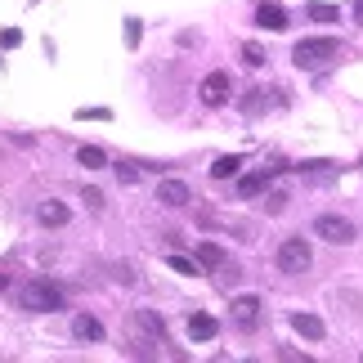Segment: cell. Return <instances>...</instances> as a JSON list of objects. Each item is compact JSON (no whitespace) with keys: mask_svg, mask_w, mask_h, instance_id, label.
Listing matches in <instances>:
<instances>
[{"mask_svg":"<svg viewBox=\"0 0 363 363\" xmlns=\"http://www.w3.org/2000/svg\"><path fill=\"white\" fill-rule=\"evenodd\" d=\"M337 54H341L337 36H305V40H296V50H291V63H296L301 72H314V67H328Z\"/></svg>","mask_w":363,"mask_h":363,"instance_id":"cell-1","label":"cell"},{"mask_svg":"<svg viewBox=\"0 0 363 363\" xmlns=\"http://www.w3.org/2000/svg\"><path fill=\"white\" fill-rule=\"evenodd\" d=\"M18 305L27 314H54V310H63V291L45 283V278H27L18 287Z\"/></svg>","mask_w":363,"mask_h":363,"instance_id":"cell-2","label":"cell"},{"mask_svg":"<svg viewBox=\"0 0 363 363\" xmlns=\"http://www.w3.org/2000/svg\"><path fill=\"white\" fill-rule=\"evenodd\" d=\"M274 264L283 274H305L314 264V251H310V242H305V238H283V242H278V251H274Z\"/></svg>","mask_w":363,"mask_h":363,"instance_id":"cell-3","label":"cell"},{"mask_svg":"<svg viewBox=\"0 0 363 363\" xmlns=\"http://www.w3.org/2000/svg\"><path fill=\"white\" fill-rule=\"evenodd\" d=\"M314 238H323V242H332V247H350V242L359 238V229H354L345 216H318V220H314Z\"/></svg>","mask_w":363,"mask_h":363,"instance_id":"cell-4","label":"cell"},{"mask_svg":"<svg viewBox=\"0 0 363 363\" xmlns=\"http://www.w3.org/2000/svg\"><path fill=\"white\" fill-rule=\"evenodd\" d=\"M233 323L242 332H256L260 328V296H238L233 301Z\"/></svg>","mask_w":363,"mask_h":363,"instance_id":"cell-5","label":"cell"},{"mask_svg":"<svg viewBox=\"0 0 363 363\" xmlns=\"http://www.w3.org/2000/svg\"><path fill=\"white\" fill-rule=\"evenodd\" d=\"M157 202L162 206H189L193 193H189L184 179H162V184H157Z\"/></svg>","mask_w":363,"mask_h":363,"instance_id":"cell-6","label":"cell"},{"mask_svg":"<svg viewBox=\"0 0 363 363\" xmlns=\"http://www.w3.org/2000/svg\"><path fill=\"white\" fill-rule=\"evenodd\" d=\"M198 94H202V104L220 108V104L229 99V77H225V72H211V77L202 81V90H198Z\"/></svg>","mask_w":363,"mask_h":363,"instance_id":"cell-7","label":"cell"},{"mask_svg":"<svg viewBox=\"0 0 363 363\" xmlns=\"http://www.w3.org/2000/svg\"><path fill=\"white\" fill-rule=\"evenodd\" d=\"M72 337L81 341V345H94V341H104V323L94 314H77L72 318Z\"/></svg>","mask_w":363,"mask_h":363,"instance_id":"cell-8","label":"cell"},{"mask_svg":"<svg viewBox=\"0 0 363 363\" xmlns=\"http://www.w3.org/2000/svg\"><path fill=\"white\" fill-rule=\"evenodd\" d=\"M291 328H296L305 341H323V337H328L323 318H318V314H305V310H301V314H291Z\"/></svg>","mask_w":363,"mask_h":363,"instance_id":"cell-9","label":"cell"},{"mask_svg":"<svg viewBox=\"0 0 363 363\" xmlns=\"http://www.w3.org/2000/svg\"><path fill=\"white\" fill-rule=\"evenodd\" d=\"M135 328H144L152 345H166V328H162V318L152 310H135Z\"/></svg>","mask_w":363,"mask_h":363,"instance_id":"cell-10","label":"cell"},{"mask_svg":"<svg viewBox=\"0 0 363 363\" xmlns=\"http://www.w3.org/2000/svg\"><path fill=\"white\" fill-rule=\"evenodd\" d=\"M36 220H40L45 229H63V225H67V206H63V202H40V206H36Z\"/></svg>","mask_w":363,"mask_h":363,"instance_id":"cell-11","label":"cell"},{"mask_svg":"<svg viewBox=\"0 0 363 363\" xmlns=\"http://www.w3.org/2000/svg\"><path fill=\"white\" fill-rule=\"evenodd\" d=\"M198 264H202V269H225L229 256H225L220 242H198Z\"/></svg>","mask_w":363,"mask_h":363,"instance_id":"cell-12","label":"cell"},{"mask_svg":"<svg viewBox=\"0 0 363 363\" xmlns=\"http://www.w3.org/2000/svg\"><path fill=\"white\" fill-rule=\"evenodd\" d=\"M216 332H220V323H216L211 314H193L189 318V337L193 341H216Z\"/></svg>","mask_w":363,"mask_h":363,"instance_id":"cell-13","label":"cell"},{"mask_svg":"<svg viewBox=\"0 0 363 363\" xmlns=\"http://www.w3.org/2000/svg\"><path fill=\"white\" fill-rule=\"evenodd\" d=\"M256 23L264 27V32H283V27H287V13H283V5H260L256 9Z\"/></svg>","mask_w":363,"mask_h":363,"instance_id":"cell-14","label":"cell"},{"mask_svg":"<svg viewBox=\"0 0 363 363\" xmlns=\"http://www.w3.org/2000/svg\"><path fill=\"white\" fill-rule=\"evenodd\" d=\"M166 264H171L175 274H184V278H193V274H202V264H198V260H184V256H179V251H171V256H166Z\"/></svg>","mask_w":363,"mask_h":363,"instance_id":"cell-15","label":"cell"},{"mask_svg":"<svg viewBox=\"0 0 363 363\" xmlns=\"http://www.w3.org/2000/svg\"><path fill=\"white\" fill-rule=\"evenodd\" d=\"M264 179H269V175H242L238 179V193H242V198H260V193H264Z\"/></svg>","mask_w":363,"mask_h":363,"instance_id":"cell-16","label":"cell"},{"mask_svg":"<svg viewBox=\"0 0 363 363\" xmlns=\"http://www.w3.org/2000/svg\"><path fill=\"white\" fill-rule=\"evenodd\" d=\"M238 166H242V157H216L211 175H216V179H233V175H238Z\"/></svg>","mask_w":363,"mask_h":363,"instance_id":"cell-17","label":"cell"},{"mask_svg":"<svg viewBox=\"0 0 363 363\" xmlns=\"http://www.w3.org/2000/svg\"><path fill=\"white\" fill-rule=\"evenodd\" d=\"M77 162H81V166H90V171H99L108 157H104V148H90V144H86V148H77Z\"/></svg>","mask_w":363,"mask_h":363,"instance_id":"cell-18","label":"cell"},{"mask_svg":"<svg viewBox=\"0 0 363 363\" xmlns=\"http://www.w3.org/2000/svg\"><path fill=\"white\" fill-rule=\"evenodd\" d=\"M305 13H310L314 23H337V18H341V13L332 9V5H323V0H318V5H305Z\"/></svg>","mask_w":363,"mask_h":363,"instance_id":"cell-19","label":"cell"},{"mask_svg":"<svg viewBox=\"0 0 363 363\" xmlns=\"http://www.w3.org/2000/svg\"><path fill=\"white\" fill-rule=\"evenodd\" d=\"M242 59H247V67H264V50L256 45V40H247V45H242Z\"/></svg>","mask_w":363,"mask_h":363,"instance_id":"cell-20","label":"cell"},{"mask_svg":"<svg viewBox=\"0 0 363 363\" xmlns=\"http://www.w3.org/2000/svg\"><path fill=\"white\" fill-rule=\"evenodd\" d=\"M264 94H269V90H251L242 99V108H247V113H264Z\"/></svg>","mask_w":363,"mask_h":363,"instance_id":"cell-21","label":"cell"},{"mask_svg":"<svg viewBox=\"0 0 363 363\" xmlns=\"http://www.w3.org/2000/svg\"><path fill=\"white\" fill-rule=\"evenodd\" d=\"M13 45H23V32L18 27H5V32H0V50H13Z\"/></svg>","mask_w":363,"mask_h":363,"instance_id":"cell-22","label":"cell"},{"mask_svg":"<svg viewBox=\"0 0 363 363\" xmlns=\"http://www.w3.org/2000/svg\"><path fill=\"white\" fill-rule=\"evenodd\" d=\"M264 211H269V216L287 211V193H269V198H264Z\"/></svg>","mask_w":363,"mask_h":363,"instance_id":"cell-23","label":"cell"},{"mask_svg":"<svg viewBox=\"0 0 363 363\" xmlns=\"http://www.w3.org/2000/svg\"><path fill=\"white\" fill-rule=\"evenodd\" d=\"M117 179H121V184H139V166L121 162V166H117Z\"/></svg>","mask_w":363,"mask_h":363,"instance_id":"cell-24","label":"cell"},{"mask_svg":"<svg viewBox=\"0 0 363 363\" xmlns=\"http://www.w3.org/2000/svg\"><path fill=\"white\" fill-rule=\"evenodd\" d=\"M125 45H139V18H125Z\"/></svg>","mask_w":363,"mask_h":363,"instance_id":"cell-25","label":"cell"},{"mask_svg":"<svg viewBox=\"0 0 363 363\" xmlns=\"http://www.w3.org/2000/svg\"><path fill=\"white\" fill-rule=\"evenodd\" d=\"M77 117L86 121V117H94V121H108V108H77Z\"/></svg>","mask_w":363,"mask_h":363,"instance_id":"cell-26","label":"cell"},{"mask_svg":"<svg viewBox=\"0 0 363 363\" xmlns=\"http://www.w3.org/2000/svg\"><path fill=\"white\" fill-rule=\"evenodd\" d=\"M81 198H86V202L94 206V211H99V206H104V193H99V189H81Z\"/></svg>","mask_w":363,"mask_h":363,"instance_id":"cell-27","label":"cell"},{"mask_svg":"<svg viewBox=\"0 0 363 363\" xmlns=\"http://www.w3.org/2000/svg\"><path fill=\"white\" fill-rule=\"evenodd\" d=\"M354 23H363V0H354Z\"/></svg>","mask_w":363,"mask_h":363,"instance_id":"cell-28","label":"cell"}]
</instances>
